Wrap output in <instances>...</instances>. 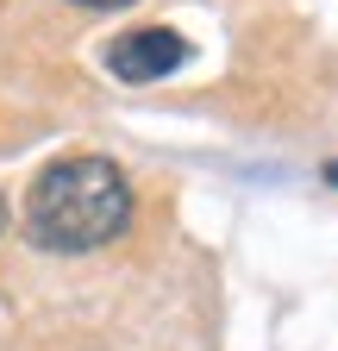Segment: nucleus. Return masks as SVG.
<instances>
[{"label":"nucleus","instance_id":"obj_2","mask_svg":"<svg viewBox=\"0 0 338 351\" xmlns=\"http://www.w3.org/2000/svg\"><path fill=\"white\" fill-rule=\"evenodd\" d=\"M182 63H188V38L169 25H138V32H119L107 44V69L119 82H163Z\"/></svg>","mask_w":338,"mask_h":351},{"label":"nucleus","instance_id":"obj_3","mask_svg":"<svg viewBox=\"0 0 338 351\" xmlns=\"http://www.w3.org/2000/svg\"><path fill=\"white\" fill-rule=\"evenodd\" d=\"M69 7H88V13H107V7H132V0H69Z\"/></svg>","mask_w":338,"mask_h":351},{"label":"nucleus","instance_id":"obj_1","mask_svg":"<svg viewBox=\"0 0 338 351\" xmlns=\"http://www.w3.org/2000/svg\"><path fill=\"white\" fill-rule=\"evenodd\" d=\"M132 226V182L107 157H63L25 195V232L38 251H94Z\"/></svg>","mask_w":338,"mask_h":351},{"label":"nucleus","instance_id":"obj_5","mask_svg":"<svg viewBox=\"0 0 338 351\" xmlns=\"http://www.w3.org/2000/svg\"><path fill=\"white\" fill-rule=\"evenodd\" d=\"M0 232H7V201H0Z\"/></svg>","mask_w":338,"mask_h":351},{"label":"nucleus","instance_id":"obj_4","mask_svg":"<svg viewBox=\"0 0 338 351\" xmlns=\"http://www.w3.org/2000/svg\"><path fill=\"white\" fill-rule=\"evenodd\" d=\"M326 182H332V189H338V163H326Z\"/></svg>","mask_w":338,"mask_h":351}]
</instances>
